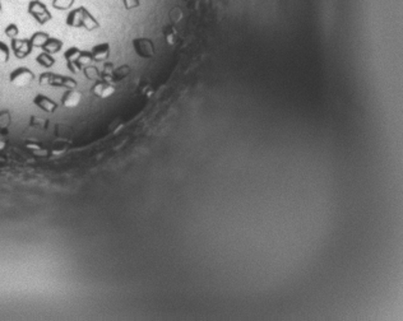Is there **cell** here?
<instances>
[{"instance_id":"16","label":"cell","mask_w":403,"mask_h":321,"mask_svg":"<svg viewBox=\"0 0 403 321\" xmlns=\"http://www.w3.org/2000/svg\"><path fill=\"white\" fill-rule=\"evenodd\" d=\"M50 38V36L47 35L46 32H36L31 36L30 41L32 47H38V49H42L46 41Z\"/></svg>"},{"instance_id":"7","label":"cell","mask_w":403,"mask_h":321,"mask_svg":"<svg viewBox=\"0 0 403 321\" xmlns=\"http://www.w3.org/2000/svg\"><path fill=\"white\" fill-rule=\"evenodd\" d=\"M82 50H79L78 47H69L65 52H64V59L66 60V68L69 69V71L72 73H78L82 69L79 68L77 60H78L79 55H81Z\"/></svg>"},{"instance_id":"21","label":"cell","mask_w":403,"mask_h":321,"mask_svg":"<svg viewBox=\"0 0 403 321\" xmlns=\"http://www.w3.org/2000/svg\"><path fill=\"white\" fill-rule=\"evenodd\" d=\"M76 0H52V7L57 11H68L73 7Z\"/></svg>"},{"instance_id":"10","label":"cell","mask_w":403,"mask_h":321,"mask_svg":"<svg viewBox=\"0 0 403 321\" xmlns=\"http://www.w3.org/2000/svg\"><path fill=\"white\" fill-rule=\"evenodd\" d=\"M91 55L93 57V61H106L110 56V44L109 42H102V44H97L92 47L91 50Z\"/></svg>"},{"instance_id":"17","label":"cell","mask_w":403,"mask_h":321,"mask_svg":"<svg viewBox=\"0 0 403 321\" xmlns=\"http://www.w3.org/2000/svg\"><path fill=\"white\" fill-rule=\"evenodd\" d=\"M12 123L11 112L8 110L0 111V134H8V128Z\"/></svg>"},{"instance_id":"18","label":"cell","mask_w":403,"mask_h":321,"mask_svg":"<svg viewBox=\"0 0 403 321\" xmlns=\"http://www.w3.org/2000/svg\"><path fill=\"white\" fill-rule=\"evenodd\" d=\"M36 61H37L38 65H41L42 68L50 69L51 66H54L56 60H55V57L52 56V55L47 54V52H41V54L36 57Z\"/></svg>"},{"instance_id":"1","label":"cell","mask_w":403,"mask_h":321,"mask_svg":"<svg viewBox=\"0 0 403 321\" xmlns=\"http://www.w3.org/2000/svg\"><path fill=\"white\" fill-rule=\"evenodd\" d=\"M38 83L41 86H51V87H60L65 88V90H74L78 86V83L74 78L50 73V71L42 73L38 78Z\"/></svg>"},{"instance_id":"11","label":"cell","mask_w":403,"mask_h":321,"mask_svg":"<svg viewBox=\"0 0 403 321\" xmlns=\"http://www.w3.org/2000/svg\"><path fill=\"white\" fill-rule=\"evenodd\" d=\"M82 8L83 7H79L69 12L65 21L66 26L72 28H82Z\"/></svg>"},{"instance_id":"26","label":"cell","mask_w":403,"mask_h":321,"mask_svg":"<svg viewBox=\"0 0 403 321\" xmlns=\"http://www.w3.org/2000/svg\"><path fill=\"white\" fill-rule=\"evenodd\" d=\"M31 126H35V128H46L47 126V121L46 120L42 119H37V117H31Z\"/></svg>"},{"instance_id":"2","label":"cell","mask_w":403,"mask_h":321,"mask_svg":"<svg viewBox=\"0 0 403 321\" xmlns=\"http://www.w3.org/2000/svg\"><path fill=\"white\" fill-rule=\"evenodd\" d=\"M28 14L35 19L38 25H46L52 18L47 7L40 0H31L28 3Z\"/></svg>"},{"instance_id":"14","label":"cell","mask_w":403,"mask_h":321,"mask_svg":"<svg viewBox=\"0 0 403 321\" xmlns=\"http://www.w3.org/2000/svg\"><path fill=\"white\" fill-rule=\"evenodd\" d=\"M130 71H131V68L129 65H121V66H119V68H115L114 71H112L111 82L112 83L121 82L123 79H125L126 76H129Z\"/></svg>"},{"instance_id":"5","label":"cell","mask_w":403,"mask_h":321,"mask_svg":"<svg viewBox=\"0 0 403 321\" xmlns=\"http://www.w3.org/2000/svg\"><path fill=\"white\" fill-rule=\"evenodd\" d=\"M12 50L17 59H25L32 52V45L30 38H13L12 40Z\"/></svg>"},{"instance_id":"6","label":"cell","mask_w":403,"mask_h":321,"mask_svg":"<svg viewBox=\"0 0 403 321\" xmlns=\"http://www.w3.org/2000/svg\"><path fill=\"white\" fill-rule=\"evenodd\" d=\"M91 92L98 98H109L115 93V86L114 83H110L104 79H98L91 88Z\"/></svg>"},{"instance_id":"28","label":"cell","mask_w":403,"mask_h":321,"mask_svg":"<svg viewBox=\"0 0 403 321\" xmlns=\"http://www.w3.org/2000/svg\"><path fill=\"white\" fill-rule=\"evenodd\" d=\"M6 145H7V143L4 142V140H2V139H0V150H3L4 148H6Z\"/></svg>"},{"instance_id":"22","label":"cell","mask_w":403,"mask_h":321,"mask_svg":"<svg viewBox=\"0 0 403 321\" xmlns=\"http://www.w3.org/2000/svg\"><path fill=\"white\" fill-rule=\"evenodd\" d=\"M115 66L112 63H105L104 64V69H102V71H101V79H104V81H107V82L112 83L111 82V75H112V71H114Z\"/></svg>"},{"instance_id":"25","label":"cell","mask_w":403,"mask_h":321,"mask_svg":"<svg viewBox=\"0 0 403 321\" xmlns=\"http://www.w3.org/2000/svg\"><path fill=\"white\" fill-rule=\"evenodd\" d=\"M121 2H123V6L126 11H133L141 6V0H121Z\"/></svg>"},{"instance_id":"13","label":"cell","mask_w":403,"mask_h":321,"mask_svg":"<svg viewBox=\"0 0 403 321\" xmlns=\"http://www.w3.org/2000/svg\"><path fill=\"white\" fill-rule=\"evenodd\" d=\"M61 49H63V41H60L59 38L55 37H50L46 41V44L42 46L44 52H47L50 55L57 54L59 51H61Z\"/></svg>"},{"instance_id":"20","label":"cell","mask_w":403,"mask_h":321,"mask_svg":"<svg viewBox=\"0 0 403 321\" xmlns=\"http://www.w3.org/2000/svg\"><path fill=\"white\" fill-rule=\"evenodd\" d=\"M77 63H78L79 68H81V69H83L85 66L91 65V64L93 63V57H92V55H91V51H82V52H81V55H79L78 60H77Z\"/></svg>"},{"instance_id":"29","label":"cell","mask_w":403,"mask_h":321,"mask_svg":"<svg viewBox=\"0 0 403 321\" xmlns=\"http://www.w3.org/2000/svg\"><path fill=\"white\" fill-rule=\"evenodd\" d=\"M0 11H2V3H0Z\"/></svg>"},{"instance_id":"23","label":"cell","mask_w":403,"mask_h":321,"mask_svg":"<svg viewBox=\"0 0 403 321\" xmlns=\"http://www.w3.org/2000/svg\"><path fill=\"white\" fill-rule=\"evenodd\" d=\"M9 56H11V51H9L8 45L0 41V63H8Z\"/></svg>"},{"instance_id":"27","label":"cell","mask_w":403,"mask_h":321,"mask_svg":"<svg viewBox=\"0 0 403 321\" xmlns=\"http://www.w3.org/2000/svg\"><path fill=\"white\" fill-rule=\"evenodd\" d=\"M65 152V147H59V143L57 144L54 145V148H52L51 150H50V153H52L54 155H57V154H61V153Z\"/></svg>"},{"instance_id":"8","label":"cell","mask_w":403,"mask_h":321,"mask_svg":"<svg viewBox=\"0 0 403 321\" xmlns=\"http://www.w3.org/2000/svg\"><path fill=\"white\" fill-rule=\"evenodd\" d=\"M33 104H35V106H37L40 110H42V111L45 112H49V114H51V112H54L55 110L57 109V104L54 101V100H51V98L47 97V96L41 95V93H38V95L35 96V98H33Z\"/></svg>"},{"instance_id":"24","label":"cell","mask_w":403,"mask_h":321,"mask_svg":"<svg viewBox=\"0 0 403 321\" xmlns=\"http://www.w3.org/2000/svg\"><path fill=\"white\" fill-rule=\"evenodd\" d=\"M4 33H6L7 37H9L11 40H13V38H17V36H18V33H19L18 26H17L16 23H11V25H8L6 27V30H4Z\"/></svg>"},{"instance_id":"15","label":"cell","mask_w":403,"mask_h":321,"mask_svg":"<svg viewBox=\"0 0 403 321\" xmlns=\"http://www.w3.org/2000/svg\"><path fill=\"white\" fill-rule=\"evenodd\" d=\"M162 33H164V37H165V40H166L167 44H169V45H175V44H176L179 35H177V30H176V27H175L174 25L165 26L164 31H162Z\"/></svg>"},{"instance_id":"19","label":"cell","mask_w":403,"mask_h":321,"mask_svg":"<svg viewBox=\"0 0 403 321\" xmlns=\"http://www.w3.org/2000/svg\"><path fill=\"white\" fill-rule=\"evenodd\" d=\"M82 70H83V74H85V76L88 79V81H92V82H96V81L101 79V71L98 70V69L96 68V66H93V65L85 66V68H83Z\"/></svg>"},{"instance_id":"9","label":"cell","mask_w":403,"mask_h":321,"mask_svg":"<svg viewBox=\"0 0 403 321\" xmlns=\"http://www.w3.org/2000/svg\"><path fill=\"white\" fill-rule=\"evenodd\" d=\"M82 93L77 91L76 88L74 90H66V92L61 97V105L66 109H74V107L78 106L79 102L82 101Z\"/></svg>"},{"instance_id":"3","label":"cell","mask_w":403,"mask_h":321,"mask_svg":"<svg viewBox=\"0 0 403 321\" xmlns=\"http://www.w3.org/2000/svg\"><path fill=\"white\" fill-rule=\"evenodd\" d=\"M136 54L142 59H152L156 54L155 44L148 37H137L131 41Z\"/></svg>"},{"instance_id":"4","label":"cell","mask_w":403,"mask_h":321,"mask_svg":"<svg viewBox=\"0 0 403 321\" xmlns=\"http://www.w3.org/2000/svg\"><path fill=\"white\" fill-rule=\"evenodd\" d=\"M35 79V74L33 71H31V69L21 66V68L14 69L9 75V82L14 86V87L23 88L30 86Z\"/></svg>"},{"instance_id":"12","label":"cell","mask_w":403,"mask_h":321,"mask_svg":"<svg viewBox=\"0 0 403 321\" xmlns=\"http://www.w3.org/2000/svg\"><path fill=\"white\" fill-rule=\"evenodd\" d=\"M82 28L87 31H95L100 28V23H98L97 19L85 7L82 8Z\"/></svg>"}]
</instances>
